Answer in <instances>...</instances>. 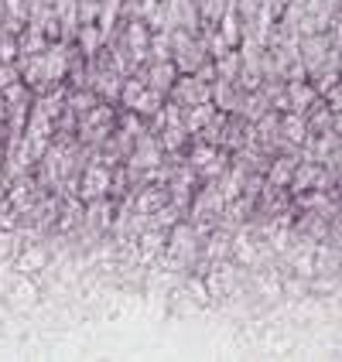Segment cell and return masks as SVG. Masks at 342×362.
Instances as JSON below:
<instances>
[{"label":"cell","instance_id":"cell-1","mask_svg":"<svg viewBox=\"0 0 342 362\" xmlns=\"http://www.w3.org/2000/svg\"><path fill=\"white\" fill-rule=\"evenodd\" d=\"M171 62L178 69V76H192L202 62H209V48L202 35H192V31H171Z\"/></svg>","mask_w":342,"mask_h":362},{"label":"cell","instance_id":"cell-2","mask_svg":"<svg viewBox=\"0 0 342 362\" xmlns=\"http://www.w3.org/2000/svg\"><path fill=\"white\" fill-rule=\"evenodd\" d=\"M113 120H117V113H113V106L110 103H96L86 117H79V141L82 144H93V147H100L110 134H113Z\"/></svg>","mask_w":342,"mask_h":362},{"label":"cell","instance_id":"cell-3","mask_svg":"<svg viewBox=\"0 0 342 362\" xmlns=\"http://www.w3.org/2000/svg\"><path fill=\"white\" fill-rule=\"evenodd\" d=\"M168 100L178 103L181 110L199 106V103H212V82H202L195 76H178L175 86H171V93H168Z\"/></svg>","mask_w":342,"mask_h":362},{"label":"cell","instance_id":"cell-4","mask_svg":"<svg viewBox=\"0 0 342 362\" xmlns=\"http://www.w3.org/2000/svg\"><path fill=\"white\" fill-rule=\"evenodd\" d=\"M127 171L130 175H137V171H151V168H161V144H158V137H151L147 130L144 134H137V147L127 154Z\"/></svg>","mask_w":342,"mask_h":362},{"label":"cell","instance_id":"cell-5","mask_svg":"<svg viewBox=\"0 0 342 362\" xmlns=\"http://www.w3.org/2000/svg\"><path fill=\"white\" fill-rule=\"evenodd\" d=\"M164 11H168V31H192L199 35V0H164Z\"/></svg>","mask_w":342,"mask_h":362},{"label":"cell","instance_id":"cell-6","mask_svg":"<svg viewBox=\"0 0 342 362\" xmlns=\"http://www.w3.org/2000/svg\"><path fill=\"white\" fill-rule=\"evenodd\" d=\"M69 79V45L65 41H52L45 48V89L62 86Z\"/></svg>","mask_w":342,"mask_h":362},{"label":"cell","instance_id":"cell-7","mask_svg":"<svg viewBox=\"0 0 342 362\" xmlns=\"http://www.w3.org/2000/svg\"><path fill=\"white\" fill-rule=\"evenodd\" d=\"M110 185H113V171L106 168V164H86V171H82V202H100L106 192H110Z\"/></svg>","mask_w":342,"mask_h":362},{"label":"cell","instance_id":"cell-8","mask_svg":"<svg viewBox=\"0 0 342 362\" xmlns=\"http://www.w3.org/2000/svg\"><path fill=\"white\" fill-rule=\"evenodd\" d=\"M141 72H144V86H147V89H154V93H161L164 100H168L171 86H175V79H178L175 62H147Z\"/></svg>","mask_w":342,"mask_h":362},{"label":"cell","instance_id":"cell-9","mask_svg":"<svg viewBox=\"0 0 342 362\" xmlns=\"http://www.w3.org/2000/svg\"><path fill=\"white\" fill-rule=\"evenodd\" d=\"M284 96H287V113H304L312 103L319 100V93L312 89L308 79H287L284 82Z\"/></svg>","mask_w":342,"mask_h":362},{"label":"cell","instance_id":"cell-10","mask_svg":"<svg viewBox=\"0 0 342 362\" xmlns=\"http://www.w3.org/2000/svg\"><path fill=\"white\" fill-rule=\"evenodd\" d=\"M76 48L82 52V59L86 62H93L96 55L103 52V35H100V28L96 24H79V31H76V41H72Z\"/></svg>","mask_w":342,"mask_h":362},{"label":"cell","instance_id":"cell-11","mask_svg":"<svg viewBox=\"0 0 342 362\" xmlns=\"http://www.w3.org/2000/svg\"><path fill=\"white\" fill-rule=\"evenodd\" d=\"M281 141L287 147H295V151L308 141V127H304L302 113H281Z\"/></svg>","mask_w":342,"mask_h":362},{"label":"cell","instance_id":"cell-12","mask_svg":"<svg viewBox=\"0 0 342 362\" xmlns=\"http://www.w3.org/2000/svg\"><path fill=\"white\" fill-rule=\"evenodd\" d=\"M171 202V195H168V185H147V188H141L137 192V199H134V205H137V212H144V216H151V212H158L161 205H168Z\"/></svg>","mask_w":342,"mask_h":362},{"label":"cell","instance_id":"cell-13","mask_svg":"<svg viewBox=\"0 0 342 362\" xmlns=\"http://www.w3.org/2000/svg\"><path fill=\"white\" fill-rule=\"evenodd\" d=\"M216 31H220V38L229 45V48H236L243 38V21L240 14H236V7H226L222 11V18L216 21Z\"/></svg>","mask_w":342,"mask_h":362},{"label":"cell","instance_id":"cell-14","mask_svg":"<svg viewBox=\"0 0 342 362\" xmlns=\"http://www.w3.org/2000/svg\"><path fill=\"white\" fill-rule=\"evenodd\" d=\"M48 45H52V41L45 38V31H41L38 24H24V31L18 35V52H21V55H41ZM21 55H18V59H21Z\"/></svg>","mask_w":342,"mask_h":362},{"label":"cell","instance_id":"cell-15","mask_svg":"<svg viewBox=\"0 0 342 362\" xmlns=\"http://www.w3.org/2000/svg\"><path fill=\"white\" fill-rule=\"evenodd\" d=\"M188 137H192V134H188L181 123H164L158 144H161L164 154H181V151H185V144H188Z\"/></svg>","mask_w":342,"mask_h":362},{"label":"cell","instance_id":"cell-16","mask_svg":"<svg viewBox=\"0 0 342 362\" xmlns=\"http://www.w3.org/2000/svg\"><path fill=\"white\" fill-rule=\"evenodd\" d=\"M212 117H216V106H212V103H199V106H188V110L181 113V127H185L188 134H199Z\"/></svg>","mask_w":342,"mask_h":362},{"label":"cell","instance_id":"cell-17","mask_svg":"<svg viewBox=\"0 0 342 362\" xmlns=\"http://www.w3.org/2000/svg\"><path fill=\"white\" fill-rule=\"evenodd\" d=\"M236 96H240L236 82H226V79H216V82H212V106H216V110H222V113H233Z\"/></svg>","mask_w":342,"mask_h":362},{"label":"cell","instance_id":"cell-18","mask_svg":"<svg viewBox=\"0 0 342 362\" xmlns=\"http://www.w3.org/2000/svg\"><path fill=\"white\" fill-rule=\"evenodd\" d=\"M295 164H298L295 154L278 158V161L270 164V171H267V185H270V188H287V181H291V175H295Z\"/></svg>","mask_w":342,"mask_h":362},{"label":"cell","instance_id":"cell-19","mask_svg":"<svg viewBox=\"0 0 342 362\" xmlns=\"http://www.w3.org/2000/svg\"><path fill=\"white\" fill-rule=\"evenodd\" d=\"M161 106H164V96H161V93H154V89H144L141 96L130 103V113H137L141 120H151V117H154Z\"/></svg>","mask_w":342,"mask_h":362},{"label":"cell","instance_id":"cell-20","mask_svg":"<svg viewBox=\"0 0 342 362\" xmlns=\"http://www.w3.org/2000/svg\"><path fill=\"white\" fill-rule=\"evenodd\" d=\"M212 65H216V79L236 82V76H240V52H236V48H229L226 55L212 59Z\"/></svg>","mask_w":342,"mask_h":362},{"label":"cell","instance_id":"cell-21","mask_svg":"<svg viewBox=\"0 0 342 362\" xmlns=\"http://www.w3.org/2000/svg\"><path fill=\"white\" fill-rule=\"evenodd\" d=\"M222 127H226V113L220 110V113H216L212 120L205 123L199 134H192V137H195V141H202V144H209V147H220V141H222Z\"/></svg>","mask_w":342,"mask_h":362},{"label":"cell","instance_id":"cell-22","mask_svg":"<svg viewBox=\"0 0 342 362\" xmlns=\"http://www.w3.org/2000/svg\"><path fill=\"white\" fill-rule=\"evenodd\" d=\"M18 35H11V31H4L0 28V62H7V65H14L18 62Z\"/></svg>","mask_w":342,"mask_h":362},{"label":"cell","instance_id":"cell-23","mask_svg":"<svg viewBox=\"0 0 342 362\" xmlns=\"http://www.w3.org/2000/svg\"><path fill=\"white\" fill-rule=\"evenodd\" d=\"M14 82H21L18 65H7V62H0V93H4V89H11Z\"/></svg>","mask_w":342,"mask_h":362},{"label":"cell","instance_id":"cell-24","mask_svg":"<svg viewBox=\"0 0 342 362\" xmlns=\"http://www.w3.org/2000/svg\"><path fill=\"white\" fill-rule=\"evenodd\" d=\"M0 229H4V233L14 229V212H0Z\"/></svg>","mask_w":342,"mask_h":362}]
</instances>
